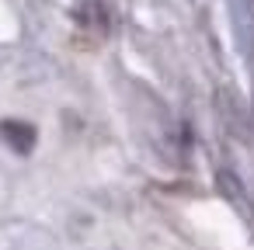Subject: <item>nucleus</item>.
I'll return each instance as SVG.
<instances>
[{
	"instance_id": "f257e3e1",
	"label": "nucleus",
	"mask_w": 254,
	"mask_h": 250,
	"mask_svg": "<svg viewBox=\"0 0 254 250\" xmlns=\"http://www.w3.org/2000/svg\"><path fill=\"white\" fill-rule=\"evenodd\" d=\"M0 136H4V143H11L14 153H32L35 146V129L25 122H0Z\"/></svg>"
}]
</instances>
